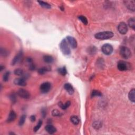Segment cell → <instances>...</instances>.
<instances>
[{"instance_id": "obj_36", "label": "cell", "mask_w": 135, "mask_h": 135, "mask_svg": "<svg viewBox=\"0 0 135 135\" xmlns=\"http://www.w3.org/2000/svg\"><path fill=\"white\" fill-rule=\"evenodd\" d=\"M35 120H36V118H35V116L32 115L31 117H30V120H31L32 122H34Z\"/></svg>"}, {"instance_id": "obj_31", "label": "cell", "mask_w": 135, "mask_h": 135, "mask_svg": "<svg viewBox=\"0 0 135 135\" xmlns=\"http://www.w3.org/2000/svg\"><path fill=\"white\" fill-rule=\"evenodd\" d=\"M26 115H23L20 118V120H19V126H21L24 125L25 121H26Z\"/></svg>"}, {"instance_id": "obj_17", "label": "cell", "mask_w": 135, "mask_h": 135, "mask_svg": "<svg viewBox=\"0 0 135 135\" xmlns=\"http://www.w3.org/2000/svg\"><path fill=\"white\" fill-rule=\"evenodd\" d=\"M51 69L49 67H42L40 69H39L38 70V72L41 75H43V74H45L48 71H51Z\"/></svg>"}, {"instance_id": "obj_21", "label": "cell", "mask_w": 135, "mask_h": 135, "mask_svg": "<svg viewBox=\"0 0 135 135\" xmlns=\"http://www.w3.org/2000/svg\"><path fill=\"white\" fill-rule=\"evenodd\" d=\"M70 120L71 122L75 125H78L80 122V120L79 118L76 116H73L71 117L70 118Z\"/></svg>"}, {"instance_id": "obj_14", "label": "cell", "mask_w": 135, "mask_h": 135, "mask_svg": "<svg viewBox=\"0 0 135 135\" xmlns=\"http://www.w3.org/2000/svg\"><path fill=\"white\" fill-rule=\"evenodd\" d=\"M16 114L15 112V111H14L13 110L11 111L9 113V116L7 118V122H14L16 119Z\"/></svg>"}, {"instance_id": "obj_38", "label": "cell", "mask_w": 135, "mask_h": 135, "mask_svg": "<svg viewBox=\"0 0 135 135\" xmlns=\"http://www.w3.org/2000/svg\"><path fill=\"white\" fill-rule=\"evenodd\" d=\"M4 66L1 65V67H0V71H2V70H3V69H4Z\"/></svg>"}, {"instance_id": "obj_18", "label": "cell", "mask_w": 135, "mask_h": 135, "mask_svg": "<svg viewBox=\"0 0 135 135\" xmlns=\"http://www.w3.org/2000/svg\"><path fill=\"white\" fill-rule=\"evenodd\" d=\"M128 98L130 101L135 103V89H132L129 92Z\"/></svg>"}, {"instance_id": "obj_7", "label": "cell", "mask_w": 135, "mask_h": 135, "mask_svg": "<svg viewBox=\"0 0 135 135\" xmlns=\"http://www.w3.org/2000/svg\"><path fill=\"white\" fill-rule=\"evenodd\" d=\"M17 94L19 97L24 99H28L30 98V92L24 89H20L18 91Z\"/></svg>"}, {"instance_id": "obj_34", "label": "cell", "mask_w": 135, "mask_h": 135, "mask_svg": "<svg viewBox=\"0 0 135 135\" xmlns=\"http://www.w3.org/2000/svg\"><path fill=\"white\" fill-rule=\"evenodd\" d=\"M0 50H1L0 51H1V54L2 56L6 57L8 56V51L6 50V49H5L4 48H1Z\"/></svg>"}, {"instance_id": "obj_11", "label": "cell", "mask_w": 135, "mask_h": 135, "mask_svg": "<svg viewBox=\"0 0 135 135\" xmlns=\"http://www.w3.org/2000/svg\"><path fill=\"white\" fill-rule=\"evenodd\" d=\"M124 3H125L126 6L128 8L129 10H130L134 12L135 10V1H130V0H128V1H123Z\"/></svg>"}, {"instance_id": "obj_12", "label": "cell", "mask_w": 135, "mask_h": 135, "mask_svg": "<svg viewBox=\"0 0 135 135\" xmlns=\"http://www.w3.org/2000/svg\"><path fill=\"white\" fill-rule=\"evenodd\" d=\"M23 57V52L22 51H20V52L16 55L14 58L13 59L12 61V65H14L16 63H18L19 62H20V60Z\"/></svg>"}, {"instance_id": "obj_1", "label": "cell", "mask_w": 135, "mask_h": 135, "mask_svg": "<svg viewBox=\"0 0 135 135\" xmlns=\"http://www.w3.org/2000/svg\"><path fill=\"white\" fill-rule=\"evenodd\" d=\"M59 47L63 54L65 55V56H69L71 54V50L69 45L66 39H64L62 40L59 45Z\"/></svg>"}, {"instance_id": "obj_24", "label": "cell", "mask_w": 135, "mask_h": 135, "mask_svg": "<svg viewBox=\"0 0 135 135\" xmlns=\"http://www.w3.org/2000/svg\"><path fill=\"white\" fill-rule=\"evenodd\" d=\"M14 73L16 76H23L24 75V72L23 69H16L14 71Z\"/></svg>"}, {"instance_id": "obj_5", "label": "cell", "mask_w": 135, "mask_h": 135, "mask_svg": "<svg viewBox=\"0 0 135 135\" xmlns=\"http://www.w3.org/2000/svg\"><path fill=\"white\" fill-rule=\"evenodd\" d=\"M101 51L104 54L107 55V56H109V55H110L112 53L113 51H114V48H113V46L107 43L104 44L102 46Z\"/></svg>"}, {"instance_id": "obj_35", "label": "cell", "mask_w": 135, "mask_h": 135, "mask_svg": "<svg viewBox=\"0 0 135 135\" xmlns=\"http://www.w3.org/2000/svg\"><path fill=\"white\" fill-rule=\"evenodd\" d=\"M101 127V123L100 122H95L94 123V128H95L96 129H99V128Z\"/></svg>"}, {"instance_id": "obj_32", "label": "cell", "mask_w": 135, "mask_h": 135, "mask_svg": "<svg viewBox=\"0 0 135 135\" xmlns=\"http://www.w3.org/2000/svg\"><path fill=\"white\" fill-rule=\"evenodd\" d=\"M42 121L41 120H40L39 121L37 125L35 126L34 127V128H33V131L35 132H37V131H38L41 128V126H42Z\"/></svg>"}, {"instance_id": "obj_13", "label": "cell", "mask_w": 135, "mask_h": 135, "mask_svg": "<svg viewBox=\"0 0 135 135\" xmlns=\"http://www.w3.org/2000/svg\"><path fill=\"white\" fill-rule=\"evenodd\" d=\"M64 89L69 93V95H71L73 94L74 90L72 86L70 84H69V83L65 84L64 85Z\"/></svg>"}, {"instance_id": "obj_15", "label": "cell", "mask_w": 135, "mask_h": 135, "mask_svg": "<svg viewBox=\"0 0 135 135\" xmlns=\"http://www.w3.org/2000/svg\"><path fill=\"white\" fill-rule=\"evenodd\" d=\"M45 129L46 132L50 134H53L57 131V129L53 126L48 125L45 127Z\"/></svg>"}, {"instance_id": "obj_23", "label": "cell", "mask_w": 135, "mask_h": 135, "mask_svg": "<svg viewBox=\"0 0 135 135\" xmlns=\"http://www.w3.org/2000/svg\"><path fill=\"white\" fill-rule=\"evenodd\" d=\"M58 72L59 73H60L61 75L64 76L66 74H67V69H66L65 67H63L62 68H60L58 69Z\"/></svg>"}, {"instance_id": "obj_9", "label": "cell", "mask_w": 135, "mask_h": 135, "mask_svg": "<svg viewBox=\"0 0 135 135\" xmlns=\"http://www.w3.org/2000/svg\"><path fill=\"white\" fill-rule=\"evenodd\" d=\"M67 40L71 47L72 49H75L77 47V41L76 39L71 36H68L67 37Z\"/></svg>"}, {"instance_id": "obj_25", "label": "cell", "mask_w": 135, "mask_h": 135, "mask_svg": "<svg viewBox=\"0 0 135 135\" xmlns=\"http://www.w3.org/2000/svg\"><path fill=\"white\" fill-rule=\"evenodd\" d=\"M129 26L134 30H135V19L134 18H130L128 21Z\"/></svg>"}, {"instance_id": "obj_8", "label": "cell", "mask_w": 135, "mask_h": 135, "mask_svg": "<svg viewBox=\"0 0 135 135\" xmlns=\"http://www.w3.org/2000/svg\"><path fill=\"white\" fill-rule=\"evenodd\" d=\"M118 30L120 34H125L128 32V26L125 22H121L118 25Z\"/></svg>"}, {"instance_id": "obj_3", "label": "cell", "mask_w": 135, "mask_h": 135, "mask_svg": "<svg viewBox=\"0 0 135 135\" xmlns=\"http://www.w3.org/2000/svg\"><path fill=\"white\" fill-rule=\"evenodd\" d=\"M120 54L122 58L128 59L131 57V52L128 47L122 46L120 49Z\"/></svg>"}, {"instance_id": "obj_20", "label": "cell", "mask_w": 135, "mask_h": 135, "mask_svg": "<svg viewBox=\"0 0 135 135\" xmlns=\"http://www.w3.org/2000/svg\"><path fill=\"white\" fill-rule=\"evenodd\" d=\"M59 106L63 110H66L68 108L70 107L71 105V103L70 101H68L67 103H65L64 104H63L62 102H60L58 103Z\"/></svg>"}, {"instance_id": "obj_22", "label": "cell", "mask_w": 135, "mask_h": 135, "mask_svg": "<svg viewBox=\"0 0 135 135\" xmlns=\"http://www.w3.org/2000/svg\"><path fill=\"white\" fill-rule=\"evenodd\" d=\"M38 2L39 3V4L41 5V6L45 8V9H50L51 8V5L49 4L48 3H46V2H43V1H38Z\"/></svg>"}, {"instance_id": "obj_6", "label": "cell", "mask_w": 135, "mask_h": 135, "mask_svg": "<svg viewBox=\"0 0 135 135\" xmlns=\"http://www.w3.org/2000/svg\"><path fill=\"white\" fill-rule=\"evenodd\" d=\"M51 88V84L49 82H44L40 86V91L43 93H48Z\"/></svg>"}, {"instance_id": "obj_19", "label": "cell", "mask_w": 135, "mask_h": 135, "mask_svg": "<svg viewBox=\"0 0 135 135\" xmlns=\"http://www.w3.org/2000/svg\"><path fill=\"white\" fill-rule=\"evenodd\" d=\"M26 61L27 64H29V69L30 70H34L35 69V66L33 63V62L32 59L29 58H27Z\"/></svg>"}, {"instance_id": "obj_4", "label": "cell", "mask_w": 135, "mask_h": 135, "mask_svg": "<svg viewBox=\"0 0 135 135\" xmlns=\"http://www.w3.org/2000/svg\"><path fill=\"white\" fill-rule=\"evenodd\" d=\"M117 68L120 71H127L130 69L131 65L129 62L121 60L118 62Z\"/></svg>"}, {"instance_id": "obj_29", "label": "cell", "mask_w": 135, "mask_h": 135, "mask_svg": "<svg viewBox=\"0 0 135 135\" xmlns=\"http://www.w3.org/2000/svg\"><path fill=\"white\" fill-rule=\"evenodd\" d=\"M78 19L80 20L82 23H83L84 25H87L88 23V21L87 19L86 18V16H83V15H80L78 16Z\"/></svg>"}, {"instance_id": "obj_37", "label": "cell", "mask_w": 135, "mask_h": 135, "mask_svg": "<svg viewBox=\"0 0 135 135\" xmlns=\"http://www.w3.org/2000/svg\"><path fill=\"white\" fill-rule=\"evenodd\" d=\"M46 112L45 110L42 109V117L43 118H45V116H46Z\"/></svg>"}, {"instance_id": "obj_30", "label": "cell", "mask_w": 135, "mask_h": 135, "mask_svg": "<svg viewBox=\"0 0 135 135\" xmlns=\"http://www.w3.org/2000/svg\"><path fill=\"white\" fill-rule=\"evenodd\" d=\"M97 49L95 46H92L88 48V52L91 54H94L97 52Z\"/></svg>"}, {"instance_id": "obj_2", "label": "cell", "mask_w": 135, "mask_h": 135, "mask_svg": "<svg viewBox=\"0 0 135 135\" xmlns=\"http://www.w3.org/2000/svg\"><path fill=\"white\" fill-rule=\"evenodd\" d=\"M114 37V33L111 31H104L99 32L95 35V37L98 40H108Z\"/></svg>"}, {"instance_id": "obj_26", "label": "cell", "mask_w": 135, "mask_h": 135, "mask_svg": "<svg viewBox=\"0 0 135 135\" xmlns=\"http://www.w3.org/2000/svg\"><path fill=\"white\" fill-rule=\"evenodd\" d=\"M91 96L92 98L95 97H101V96H102V93L98 90H94L92 91Z\"/></svg>"}, {"instance_id": "obj_28", "label": "cell", "mask_w": 135, "mask_h": 135, "mask_svg": "<svg viewBox=\"0 0 135 135\" xmlns=\"http://www.w3.org/2000/svg\"><path fill=\"white\" fill-rule=\"evenodd\" d=\"M10 76V71H6V72L4 74L3 76V80L5 82H7L9 81Z\"/></svg>"}, {"instance_id": "obj_27", "label": "cell", "mask_w": 135, "mask_h": 135, "mask_svg": "<svg viewBox=\"0 0 135 135\" xmlns=\"http://www.w3.org/2000/svg\"><path fill=\"white\" fill-rule=\"evenodd\" d=\"M62 115L61 112H60L57 109H53L52 111V115L53 117H60Z\"/></svg>"}, {"instance_id": "obj_33", "label": "cell", "mask_w": 135, "mask_h": 135, "mask_svg": "<svg viewBox=\"0 0 135 135\" xmlns=\"http://www.w3.org/2000/svg\"><path fill=\"white\" fill-rule=\"evenodd\" d=\"M9 98L10 99L11 101H12V103H15L16 101V95L15 93H12L9 96Z\"/></svg>"}, {"instance_id": "obj_16", "label": "cell", "mask_w": 135, "mask_h": 135, "mask_svg": "<svg viewBox=\"0 0 135 135\" xmlns=\"http://www.w3.org/2000/svg\"><path fill=\"white\" fill-rule=\"evenodd\" d=\"M43 61L46 63H52L54 61L53 57L50 55H45L43 57Z\"/></svg>"}, {"instance_id": "obj_10", "label": "cell", "mask_w": 135, "mask_h": 135, "mask_svg": "<svg viewBox=\"0 0 135 135\" xmlns=\"http://www.w3.org/2000/svg\"><path fill=\"white\" fill-rule=\"evenodd\" d=\"M14 84L15 85H17V86L25 87L26 86V79L23 78V77H22V78H16L14 80Z\"/></svg>"}]
</instances>
